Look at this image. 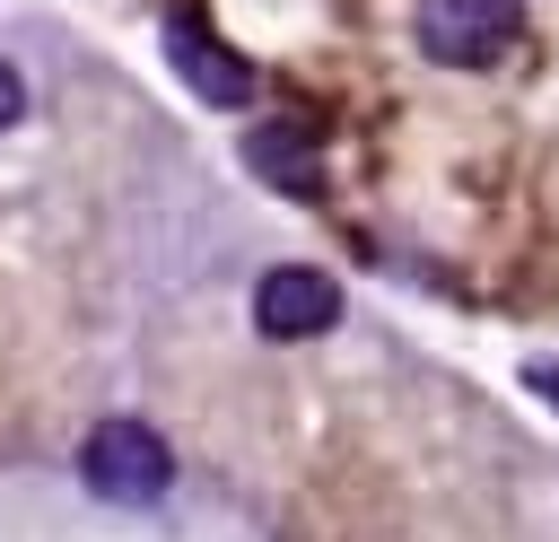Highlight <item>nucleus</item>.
Listing matches in <instances>:
<instances>
[{
    "mask_svg": "<svg viewBox=\"0 0 559 542\" xmlns=\"http://www.w3.org/2000/svg\"><path fill=\"white\" fill-rule=\"evenodd\" d=\"M411 35L445 70H489L524 35V0H419L411 9Z\"/></svg>",
    "mask_w": 559,
    "mask_h": 542,
    "instance_id": "f257e3e1",
    "label": "nucleus"
},
{
    "mask_svg": "<svg viewBox=\"0 0 559 542\" xmlns=\"http://www.w3.org/2000/svg\"><path fill=\"white\" fill-rule=\"evenodd\" d=\"M524 385H542V393L559 402V358H524Z\"/></svg>",
    "mask_w": 559,
    "mask_h": 542,
    "instance_id": "0eeeda50",
    "label": "nucleus"
},
{
    "mask_svg": "<svg viewBox=\"0 0 559 542\" xmlns=\"http://www.w3.org/2000/svg\"><path fill=\"white\" fill-rule=\"evenodd\" d=\"M245 157H253L271 184H288V192H314V140H306L297 122H271V131H253V140H245Z\"/></svg>",
    "mask_w": 559,
    "mask_h": 542,
    "instance_id": "39448f33",
    "label": "nucleus"
},
{
    "mask_svg": "<svg viewBox=\"0 0 559 542\" xmlns=\"http://www.w3.org/2000/svg\"><path fill=\"white\" fill-rule=\"evenodd\" d=\"M166 61H175V79H183L201 105H245V96H253V70H245V61H236L192 9L166 17Z\"/></svg>",
    "mask_w": 559,
    "mask_h": 542,
    "instance_id": "20e7f679",
    "label": "nucleus"
},
{
    "mask_svg": "<svg viewBox=\"0 0 559 542\" xmlns=\"http://www.w3.org/2000/svg\"><path fill=\"white\" fill-rule=\"evenodd\" d=\"M79 472H87V490H96L105 507H148V498H166L175 455H166L140 420H105V428L79 446Z\"/></svg>",
    "mask_w": 559,
    "mask_h": 542,
    "instance_id": "f03ea898",
    "label": "nucleus"
},
{
    "mask_svg": "<svg viewBox=\"0 0 559 542\" xmlns=\"http://www.w3.org/2000/svg\"><path fill=\"white\" fill-rule=\"evenodd\" d=\"M253 323H262L271 341H314V332L341 323V288H332L323 271H306V262H280V271H262V288H253Z\"/></svg>",
    "mask_w": 559,
    "mask_h": 542,
    "instance_id": "7ed1b4c3",
    "label": "nucleus"
},
{
    "mask_svg": "<svg viewBox=\"0 0 559 542\" xmlns=\"http://www.w3.org/2000/svg\"><path fill=\"white\" fill-rule=\"evenodd\" d=\"M17 114H26V87H17V70H9V61H0V131H9V122H17Z\"/></svg>",
    "mask_w": 559,
    "mask_h": 542,
    "instance_id": "423d86ee",
    "label": "nucleus"
}]
</instances>
